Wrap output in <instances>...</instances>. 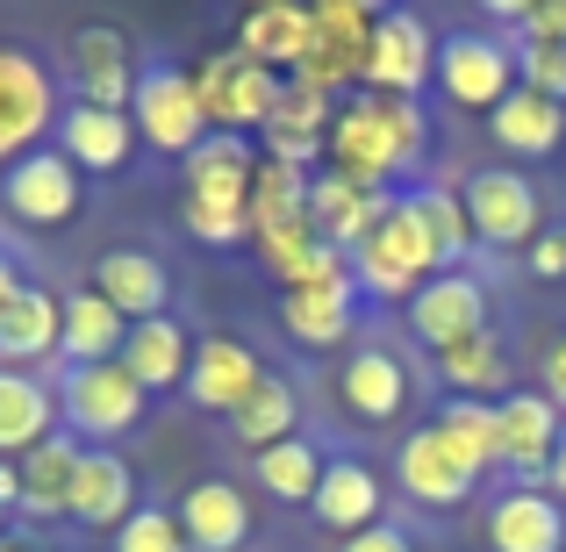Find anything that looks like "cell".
<instances>
[{
  "label": "cell",
  "mask_w": 566,
  "mask_h": 552,
  "mask_svg": "<svg viewBox=\"0 0 566 552\" xmlns=\"http://www.w3.org/2000/svg\"><path fill=\"white\" fill-rule=\"evenodd\" d=\"M430 152V115L416 101H395V94H352L337 101V123L323 137V158L337 180L352 187H374V194H395V180H409Z\"/></svg>",
  "instance_id": "cell-1"
},
{
  "label": "cell",
  "mask_w": 566,
  "mask_h": 552,
  "mask_svg": "<svg viewBox=\"0 0 566 552\" xmlns=\"http://www.w3.org/2000/svg\"><path fill=\"white\" fill-rule=\"evenodd\" d=\"M438 273H452V265H444V251L430 244V230L409 216V201L395 194L387 222L366 237L359 251H352V288H359V302H395V309H409V294L430 288Z\"/></svg>",
  "instance_id": "cell-2"
},
{
  "label": "cell",
  "mask_w": 566,
  "mask_h": 552,
  "mask_svg": "<svg viewBox=\"0 0 566 552\" xmlns=\"http://www.w3.org/2000/svg\"><path fill=\"white\" fill-rule=\"evenodd\" d=\"M187 80H193V94H201V115H208L216 137H265V129H273V108H280V86H287L280 72L251 65V58H237V51L193 58Z\"/></svg>",
  "instance_id": "cell-3"
},
{
  "label": "cell",
  "mask_w": 566,
  "mask_h": 552,
  "mask_svg": "<svg viewBox=\"0 0 566 552\" xmlns=\"http://www.w3.org/2000/svg\"><path fill=\"white\" fill-rule=\"evenodd\" d=\"M151 395L137 387V373L123 360L108 366H65V387H57V424L72 430L80 445H115L144 424Z\"/></svg>",
  "instance_id": "cell-4"
},
{
  "label": "cell",
  "mask_w": 566,
  "mask_h": 552,
  "mask_svg": "<svg viewBox=\"0 0 566 552\" xmlns=\"http://www.w3.org/2000/svg\"><path fill=\"white\" fill-rule=\"evenodd\" d=\"M57 129V80L29 43H0V173L43 152Z\"/></svg>",
  "instance_id": "cell-5"
},
{
  "label": "cell",
  "mask_w": 566,
  "mask_h": 552,
  "mask_svg": "<svg viewBox=\"0 0 566 552\" xmlns=\"http://www.w3.org/2000/svg\"><path fill=\"white\" fill-rule=\"evenodd\" d=\"M129 123H137L144 152L180 158V166L201 152L208 137H216L208 115H201V94H193V80H187V65H144L137 101H129Z\"/></svg>",
  "instance_id": "cell-6"
},
{
  "label": "cell",
  "mask_w": 566,
  "mask_h": 552,
  "mask_svg": "<svg viewBox=\"0 0 566 552\" xmlns=\"http://www.w3.org/2000/svg\"><path fill=\"white\" fill-rule=\"evenodd\" d=\"M438 94L467 115H495L516 94V43H502L495 29L438 37Z\"/></svg>",
  "instance_id": "cell-7"
},
{
  "label": "cell",
  "mask_w": 566,
  "mask_h": 552,
  "mask_svg": "<svg viewBox=\"0 0 566 552\" xmlns=\"http://www.w3.org/2000/svg\"><path fill=\"white\" fill-rule=\"evenodd\" d=\"M374 22H380V8H366V0H316V43H308V58H302L294 80H308L331 101L345 94V86H366Z\"/></svg>",
  "instance_id": "cell-8"
},
{
  "label": "cell",
  "mask_w": 566,
  "mask_h": 552,
  "mask_svg": "<svg viewBox=\"0 0 566 552\" xmlns=\"http://www.w3.org/2000/svg\"><path fill=\"white\" fill-rule=\"evenodd\" d=\"M467 222H473V244L488 251H531L545 237V194L510 166H488L467 180Z\"/></svg>",
  "instance_id": "cell-9"
},
{
  "label": "cell",
  "mask_w": 566,
  "mask_h": 552,
  "mask_svg": "<svg viewBox=\"0 0 566 552\" xmlns=\"http://www.w3.org/2000/svg\"><path fill=\"white\" fill-rule=\"evenodd\" d=\"M423 86H438V29L416 8H380L374 51H366V94L416 101Z\"/></svg>",
  "instance_id": "cell-10"
},
{
  "label": "cell",
  "mask_w": 566,
  "mask_h": 552,
  "mask_svg": "<svg viewBox=\"0 0 566 552\" xmlns=\"http://www.w3.org/2000/svg\"><path fill=\"white\" fill-rule=\"evenodd\" d=\"M137 80H144L137 43H129L115 22L72 29V43H65V86H72V101H86V108H123L129 115Z\"/></svg>",
  "instance_id": "cell-11"
},
{
  "label": "cell",
  "mask_w": 566,
  "mask_h": 552,
  "mask_svg": "<svg viewBox=\"0 0 566 552\" xmlns=\"http://www.w3.org/2000/svg\"><path fill=\"white\" fill-rule=\"evenodd\" d=\"M80 194H86V173L72 166L57 144H43V152L14 158V166L0 173V208H8L14 222H29V230H65V222L80 216Z\"/></svg>",
  "instance_id": "cell-12"
},
{
  "label": "cell",
  "mask_w": 566,
  "mask_h": 552,
  "mask_svg": "<svg viewBox=\"0 0 566 552\" xmlns=\"http://www.w3.org/2000/svg\"><path fill=\"white\" fill-rule=\"evenodd\" d=\"M401 316H409V337L430 345V360H438V352H452V345H467V337L488 331V280L467 273V265H452V273H438L430 288H416Z\"/></svg>",
  "instance_id": "cell-13"
},
{
  "label": "cell",
  "mask_w": 566,
  "mask_h": 552,
  "mask_svg": "<svg viewBox=\"0 0 566 552\" xmlns=\"http://www.w3.org/2000/svg\"><path fill=\"white\" fill-rule=\"evenodd\" d=\"M265 381V360L244 345L237 331H208L193 337V366H187V402L201 416H237Z\"/></svg>",
  "instance_id": "cell-14"
},
{
  "label": "cell",
  "mask_w": 566,
  "mask_h": 552,
  "mask_svg": "<svg viewBox=\"0 0 566 552\" xmlns=\"http://www.w3.org/2000/svg\"><path fill=\"white\" fill-rule=\"evenodd\" d=\"M559 438H566V416L553 409V402H545V387H516V395H502V402H495V445H502V467H510L524 488H538V481H545V467H553Z\"/></svg>",
  "instance_id": "cell-15"
},
{
  "label": "cell",
  "mask_w": 566,
  "mask_h": 552,
  "mask_svg": "<svg viewBox=\"0 0 566 552\" xmlns=\"http://www.w3.org/2000/svg\"><path fill=\"white\" fill-rule=\"evenodd\" d=\"M395 481H401V496L423 502V510H459V502L481 488V473H473L467 459L444 445V430H438V424H423V430H409V438H401V452H395Z\"/></svg>",
  "instance_id": "cell-16"
},
{
  "label": "cell",
  "mask_w": 566,
  "mask_h": 552,
  "mask_svg": "<svg viewBox=\"0 0 566 552\" xmlns=\"http://www.w3.org/2000/svg\"><path fill=\"white\" fill-rule=\"evenodd\" d=\"M86 288H94L108 309H123V323H151V316H166V302H172L166 259L144 251V244H108L94 259V273H86Z\"/></svg>",
  "instance_id": "cell-17"
},
{
  "label": "cell",
  "mask_w": 566,
  "mask_h": 552,
  "mask_svg": "<svg viewBox=\"0 0 566 552\" xmlns=\"http://www.w3.org/2000/svg\"><path fill=\"white\" fill-rule=\"evenodd\" d=\"M144 502H137V467H129L115 445H86V459H80V481H72V524L80 531H123L129 517H137Z\"/></svg>",
  "instance_id": "cell-18"
},
{
  "label": "cell",
  "mask_w": 566,
  "mask_h": 552,
  "mask_svg": "<svg viewBox=\"0 0 566 552\" xmlns=\"http://www.w3.org/2000/svg\"><path fill=\"white\" fill-rule=\"evenodd\" d=\"M308 43H316V8H302V0H259V8L237 22V58L280 72V80L302 72Z\"/></svg>",
  "instance_id": "cell-19"
},
{
  "label": "cell",
  "mask_w": 566,
  "mask_h": 552,
  "mask_svg": "<svg viewBox=\"0 0 566 552\" xmlns=\"http://www.w3.org/2000/svg\"><path fill=\"white\" fill-rule=\"evenodd\" d=\"M57 152L80 173L115 180V173L137 166V123H129L123 108H86V101H72V108L57 115Z\"/></svg>",
  "instance_id": "cell-20"
},
{
  "label": "cell",
  "mask_w": 566,
  "mask_h": 552,
  "mask_svg": "<svg viewBox=\"0 0 566 552\" xmlns=\"http://www.w3.org/2000/svg\"><path fill=\"white\" fill-rule=\"evenodd\" d=\"M308 517H316V524L345 545V539H359V531L387 524V481L366 467V459H331V473H323Z\"/></svg>",
  "instance_id": "cell-21"
},
{
  "label": "cell",
  "mask_w": 566,
  "mask_h": 552,
  "mask_svg": "<svg viewBox=\"0 0 566 552\" xmlns=\"http://www.w3.org/2000/svg\"><path fill=\"white\" fill-rule=\"evenodd\" d=\"M416 381L409 366H401V352L387 345H359L345 366H337V402H345V416H359V424H395L401 409H409Z\"/></svg>",
  "instance_id": "cell-22"
},
{
  "label": "cell",
  "mask_w": 566,
  "mask_h": 552,
  "mask_svg": "<svg viewBox=\"0 0 566 552\" xmlns=\"http://www.w3.org/2000/svg\"><path fill=\"white\" fill-rule=\"evenodd\" d=\"M387 208H395V194L352 187V180H337V173H316V180H308V230L337 251H359L387 222Z\"/></svg>",
  "instance_id": "cell-23"
},
{
  "label": "cell",
  "mask_w": 566,
  "mask_h": 552,
  "mask_svg": "<svg viewBox=\"0 0 566 552\" xmlns=\"http://www.w3.org/2000/svg\"><path fill=\"white\" fill-rule=\"evenodd\" d=\"M488 545L495 552H566V502H553L545 488H502L488 502Z\"/></svg>",
  "instance_id": "cell-24"
},
{
  "label": "cell",
  "mask_w": 566,
  "mask_h": 552,
  "mask_svg": "<svg viewBox=\"0 0 566 552\" xmlns=\"http://www.w3.org/2000/svg\"><path fill=\"white\" fill-rule=\"evenodd\" d=\"M180 531L193 552H237L251 545L259 517H251V496L237 481H193L180 496Z\"/></svg>",
  "instance_id": "cell-25"
},
{
  "label": "cell",
  "mask_w": 566,
  "mask_h": 552,
  "mask_svg": "<svg viewBox=\"0 0 566 552\" xmlns=\"http://www.w3.org/2000/svg\"><path fill=\"white\" fill-rule=\"evenodd\" d=\"M57 323H65V302H57L51 288H22L14 294V309L0 316V366L14 373H43V366H65L57 360Z\"/></svg>",
  "instance_id": "cell-26"
},
{
  "label": "cell",
  "mask_w": 566,
  "mask_h": 552,
  "mask_svg": "<svg viewBox=\"0 0 566 552\" xmlns=\"http://www.w3.org/2000/svg\"><path fill=\"white\" fill-rule=\"evenodd\" d=\"M123 366L137 373L144 395H166V387H187V366H193V331L180 316H151V323H129L123 337Z\"/></svg>",
  "instance_id": "cell-27"
},
{
  "label": "cell",
  "mask_w": 566,
  "mask_h": 552,
  "mask_svg": "<svg viewBox=\"0 0 566 552\" xmlns=\"http://www.w3.org/2000/svg\"><path fill=\"white\" fill-rule=\"evenodd\" d=\"M51 430H65V424H57V387L43 381V373L0 366V459L36 452Z\"/></svg>",
  "instance_id": "cell-28"
},
{
  "label": "cell",
  "mask_w": 566,
  "mask_h": 552,
  "mask_svg": "<svg viewBox=\"0 0 566 552\" xmlns=\"http://www.w3.org/2000/svg\"><path fill=\"white\" fill-rule=\"evenodd\" d=\"M80 459H86V445L72 438V430H51L36 452L14 459V467H22V517H36V524L65 517L72 510V481H80Z\"/></svg>",
  "instance_id": "cell-29"
},
{
  "label": "cell",
  "mask_w": 566,
  "mask_h": 552,
  "mask_svg": "<svg viewBox=\"0 0 566 552\" xmlns=\"http://www.w3.org/2000/svg\"><path fill=\"white\" fill-rule=\"evenodd\" d=\"M123 337H129L123 309H108L94 288H72L65 294V323H57V360H65V366H108V360H123Z\"/></svg>",
  "instance_id": "cell-30"
},
{
  "label": "cell",
  "mask_w": 566,
  "mask_h": 552,
  "mask_svg": "<svg viewBox=\"0 0 566 552\" xmlns=\"http://www.w3.org/2000/svg\"><path fill=\"white\" fill-rule=\"evenodd\" d=\"M359 288H316V294H280V331L302 352H337L359 331Z\"/></svg>",
  "instance_id": "cell-31"
},
{
  "label": "cell",
  "mask_w": 566,
  "mask_h": 552,
  "mask_svg": "<svg viewBox=\"0 0 566 552\" xmlns=\"http://www.w3.org/2000/svg\"><path fill=\"white\" fill-rule=\"evenodd\" d=\"M488 137H495L510 158H553L566 144V108L545 101V94H531V86H516V94L488 115Z\"/></svg>",
  "instance_id": "cell-32"
},
{
  "label": "cell",
  "mask_w": 566,
  "mask_h": 552,
  "mask_svg": "<svg viewBox=\"0 0 566 552\" xmlns=\"http://www.w3.org/2000/svg\"><path fill=\"white\" fill-rule=\"evenodd\" d=\"M251 180H259V144L251 137H208L180 166V194H208V201H244L251 208Z\"/></svg>",
  "instance_id": "cell-33"
},
{
  "label": "cell",
  "mask_w": 566,
  "mask_h": 552,
  "mask_svg": "<svg viewBox=\"0 0 566 552\" xmlns=\"http://www.w3.org/2000/svg\"><path fill=\"white\" fill-rule=\"evenodd\" d=\"M438 381H444V395H459V402H502V395H516L510 352H502L495 331H481V337H467V345L438 352Z\"/></svg>",
  "instance_id": "cell-34"
},
{
  "label": "cell",
  "mask_w": 566,
  "mask_h": 552,
  "mask_svg": "<svg viewBox=\"0 0 566 552\" xmlns=\"http://www.w3.org/2000/svg\"><path fill=\"white\" fill-rule=\"evenodd\" d=\"M230 430H237V445H251V459L273 452V445H287V438H302V395H294V381L265 373L259 395L230 416Z\"/></svg>",
  "instance_id": "cell-35"
},
{
  "label": "cell",
  "mask_w": 566,
  "mask_h": 552,
  "mask_svg": "<svg viewBox=\"0 0 566 552\" xmlns=\"http://www.w3.org/2000/svg\"><path fill=\"white\" fill-rule=\"evenodd\" d=\"M308 180H316V173H287V166H273V158H259V180H251V244H259V237L308 230Z\"/></svg>",
  "instance_id": "cell-36"
},
{
  "label": "cell",
  "mask_w": 566,
  "mask_h": 552,
  "mask_svg": "<svg viewBox=\"0 0 566 552\" xmlns=\"http://www.w3.org/2000/svg\"><path fill=\"white\" fill-rule=\"evenodd\" d=\"M251 473H259V488L273 502H316V488H323V473H331V452H323L316 438H287V445H273V452H259L251 459Z\"/></svg>",
  "instance_id": "cell-37"
},
{
  "label": "cell",
  "mask_w": 566,
  "mask_h": 552,
  "mask_svg": "<svg viewBox=\"0 0 566 552\" xmlns=\"http://www.w3.org/2000/svg\"><path fill=\"white\" fill-rule=\"evenodd\" d=\"M401 201H409V216L430 230V244L444 251V265H459L473 251V222H467V194H452V187H438V180H416V187H401Z\"/></svg>",
  "instance_id": "cell-38"
},
{
  "label": "cell",
  "mask_w": 566,
  "mask_h": 552,
  "mask_svg": "<svg viewBox=\"0 0 566 552\" xmlns=\"http://www.w3.org/2000/svg\"><path fill=\"white\" fill-rule=\"evenodd\" d=\"M438 430H444V445H452V452L467 459L473 473L502 467V445H495V402H459V395H444V402H438Z\"/></svg>",
  "instance_id": "cell-39"
},
{
  "label": "cell",
  "mask_w": 566,
  "mask_h": 552,
  "mask_svg": "<svg viewBox=\"0 0 566 552\" xmlns=\"http://www.w3.org/2000/svg\"><path fill=\"white\" fill-rule=\"evenodd\" d=\"M180 230L208 251L251 244V208L244 201H208V194H180Z\"/></svg>",
  "instance_id": "cell-40"
},
{
  "label": "cell",
  "mask_w": 566,
  "mask_h": 552,
  "mask_svg": "<svg viewBox=\"0 0 566 552\" xmlns=\"http://www.w3.org/2000/svg\"><path fill=\"white\" fill-rule=\"evenodd\" d=\"M331 123H337V101L331 94H316L308 80H287V86H280V108H273V129H280V137L323 144V137H331Z\"/></svg>",
  "instance_id": "cell-41"
},
{
  "label": "cell",
  "mask_w": 566,
  "mask_h": 552,
  "mask_svg": "<svg viewBox=\"0 0 566 552\" xmlns=\"http://www.w3.org/2000/svg\"><path fill=\"white\" fill-rule=\"evenodd\" d=\"M115 552H193V545H187V531H180V510L144 502V510L115 531Z\"/></svg>",
  "instance_id": "cell-42"
},
{
  "label": "cell",
  "mask_w": 566,
  "mask_h": 552,
  "mask_svg": "<svg viewBox=\"0 0 566 552\" xmlns=\"http://www.w3.org/2000/svg\"><path fill=\"white\" fill-rule=\"evenodd\" d=\"M516 86H531V94L566 108V51H553V43H516Z\"/></svg>",
  "instance_id": "cell-43"
},
{
  "label": "cell",
  "mask_w": 566,
  "mask_h": 552,
  "mask_svg": "<svg viewBox=\"0 0 566 552\" xmlns=\"http://www.w3.org/2000/svg\"><path fill=\"white\" fill-rule=\"evenodd\" d=\"M516 43H553V51H566V0H531L524 22H516Z\"/></svg>",
  "instance_id": "cell-44"
},
{
  "label": "cell",
  "mask_w": 566,
  "mask_h": 552,
  "mask_svg": "<svg viewBox=\"0 0 566 552\" xmlns=\"http://www.w3.org/2000/svg\"><path fill=\"white\" fill-rule=\"evenodd\" d=\"M524 265H531L538 280H566V230H545L538 244L524 251Z\"/></svg>",
  "instance_id": "cell-45"
},
{
  "label": "cell",
  "mask_w": 566,
  "mask_h": 552,
  "mask_svg": "<svg viewBox=\"0 0 566 552\" xmlns=\"http://www.w3.org/2000/svg\"><path fill=\"white\" fill-rule=\"evenodd\" d=\"M538 387H545V402L566 416V331L545 345V366H538Z\"/></svg>",
  "instance_id": "cell-46"
},
{
  "label": "cell",
  "mask_w": 566,
  "mask_h": 552,
  "mask_svg": "<svg viewBox=\"0 0 566 552\" xmlns=\"http://www.w3.org/2000/svg\"><path fill=\"white\" fill-rule=\"evenodd\" d=\"M337 552H416V539L401 524H374V531H359V539H345Z\"/></svg>",
  "instance_id": "cell-47"
},
{
  "label": "cell",
  "mask_w": 566,
  "mask_h": 552,
  "mask_svg": "<svg viewBox=\"0 0 566 552\" xmlns=\"http://www.w3.org/2000/svg\"><path fill=\"white\" fill-rule=\"evenodd\" d=\"M0 510H22V467H14V459H0Z\"/></svg>",
  "instance_id": "cell-48"
},
{
  "label": "cell",
  "mask_w": 566,
  "mask_h": 552,
  "mask_svg": "<svg viewBox=\"0 0 566 552\" xmlns=\"http://www.w3.org/2000/svg\"><path fill=\"white\" fill-rule=\"evenodd\" d=\"M22 288H29V280L14 273V259H8V251H0V316H8V309H14V294H22Z\"/></svg>",
  "instance_id": "cell-49"
},
{
  "label": "cell",
  "mask_w": 566,
  "mask_h": 552,
  "mask_svg": "<svg viewBox=\"0 0 566 552\" xmlns=\"http://www.w3.org/2000/svg\"><path fill=\"white\" fill-rule=\"evenodd\" d=\"M545 496H553V502H566V438H559L553 467H545Z\"/></svg>",
  "instance_id": "cell-50"
},
{
  "label": "cell",
  "mask_w": 566,
  "mask_h": 552,
  "mask_svg": "<svg viewBox=\"0 0 566 552\" xmlns=\"http://www.w3.org/2000/svg\"><path fill=\"white\" fill-rule=\"evenodd\" d=\"M0 552H43L36 539H22V531H8V539H0Z\"/></svg>",
  "instance_id": "cell-51"
},
{
  "label": "cell",
  "mask_w": 566,
  "mask_h": 552,
  "mask_svg": "<svg viewBox=\"0 0 566 552\" xmlns=\"http://www.w3.org/2000/svg\"><path fill=\"white\" fill-rule=\"evenodd\" d=\"M8 531H14V524H8V510H0V539H8Z\"/></svg>",
  "instance_id": "cell-52"
}]
</instances>
